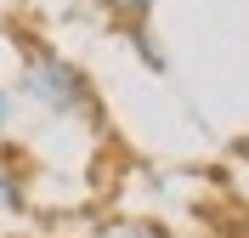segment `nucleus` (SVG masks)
<instances>
[{
  "label": "nucleus",
  "mask_w": 249,
  "mask_h": 238,
  "mask_svg": "<svg viewBox=\"0 0 249 238\" xmlns=\"http://www.w3.org/2000/svg\"><path fill=\"white\" fill-rule=\"evenodd\" d=\"M17 91L29 96L34 108H46L51 119H91L96 113V91H91V79H85V68L68 63L51 46H29L23 51Z\"/></svg>",
  "instance_id": "nucleus-1"
},
{
  "label": "nucleus",
  "mask_w": 249,
  "mask_h": 238,
  "mask_svg": "<svg viewBox=\"0 0 249 238\" xmlns=\"http://www.w3.org/2000/svg\"><path fill=\"white\" fill-rule=\"evenodd\" d=\"M96 6H102L113 23H124V29H142V23L159 12V0H96Z\"/></svg>",
  "instance_id": "nucleus-2"
},
{
  "label": "nucleus",
  "mask_w": 249,
  "mask_h": 238,
  "mask_svg": "<svg viewBox=\"0 0 249 238\" xmlns=\"http://www.w3.org/2000/svg\"><path fill=\"white\" fill-rule=\"evenodd\" d=\"M23 210V182L17 170H0V216H17Z\"/></svg>",
  "instance_id": "nucleus-3"
},
{
  "label": "nucleus",
  "mask_w": 249,
  "mask_h": 238,
  "mask_svg": "<svg viewBox=\"0 0 249 238\" xmlns=\"http://www.w3.org/2000/svg\"><path fill=\"white\" fill-rule=\"evenodd\" d=\"M12 108H17V96L6 91V85H0V142L12 136Z\"/></svg>",
  "instance_id": "nucleus-4"
},
{
  "label": "nucleus",
  "mask_w": 249,
  "mask_h": 238,
  "mask_svg": "<svg viewBox=\"0 0 249 238\" xmlns=\"http://www.w3.org/2000/svg\"><path fill=\"white\" fill-rule=\"evenodd\" d=\"M124 238H164L159 227H124Z\"/></svg>",
  "instance_id": "nucleus-5"
}]
</instances>
